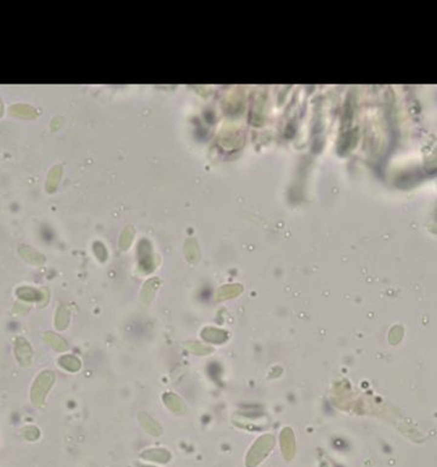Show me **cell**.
Segmentation results:
<instances>
[{"mask_svg": "<svg viewBox=\"0 0 437 467\" xmlns=\"http://www.w3.org/2000/svg\"><path fill=\"white\" fill-rule=\"evenodd\" d=\"M17 296L24 301H34L42 298V293H37L32 288H23L17 291Z\"/></svg>", "mask_w": 437, "mask_h": 467, "instance_id": "obj_6", "label": "cell"}, {"mask_svg": "<svg viewBox=\"0 0 437 467\" xmlns=\"http://www.w3.org/2000/svg\"><path fill=\"white\" fill-rule=\"evenodd\" d=\"M69 318H71V313H69V310L67 308V306H60L56 312V318H55V325H56V328L60 329V330L66 329L67 326H68Z\"/></svg>", "mask_w": 437, "mask_h": 467, "instance_id": "obj_4", "label": "cell"}, {"mask_svg": "<svg viewBox=\"0 0 437 467\" xmlns=\"http://www.w3.org/2000/svg\"><path fill=\"white\" fill-rule=\"evenodd\" d=\"M59 364L62 366V368L66 369V370L71 371V373H74V371L79 370L80 365H82V364H80V361L78 360L75 356H71V355L62 356V357L59 360Z\"/></svg>", "mask_w": 437, "mask_h": 467, "instance_id": "obj_5", "label": "cell"}, {"mask_svg": "<svg viewBox=\"0 0 437 467\" xmlns=\"http://www.w3.org/2000/svg\"><path fill=\"white\" fill-rule=\"evenodd\" d=\"M55 382V374L50 370L42 371L38 375L31 390V401L34 405L42 406L45 403L47 392Z\"/></svg>", "mask_w": 437, "mask_h": 467, "instance_id": "obj_1", "label": "cell"}, {"mask_svg": "<svg viewBox=\"0 0 437 467\" xmlns=\"http://www.w3.org/2000/svg\"><path fill=\"white\" fill-rule=\"evenodd\" d=\"M44 340L45 342L50 346V347L54 348V350L57 351V352H65V351L68 350V346H67V343L65 342L64 339H61L59 335H56V334L45 333Z\"/></svg>", "mask_w": 437, "mask_h": 467, "instance_id": "obj_3", "label": "cell"}, {"mask_svg": "<svg viewBox=\"0 0 437 467\" xmlns=\"http://www.w3.org/2000/svg\"><path fill=\"white\" fill-rule=\"evenodd\" d=\"M15 355H16L17 361L22 366L27 368L31 365L32 360H33V351H32L31 346L27 342L26 339L19 338L15 340Z\"/></svg>", "mask_w": 437, "mask_h": 467, "instance_id": "obj_2", "label": "cell"}]
</instances>
